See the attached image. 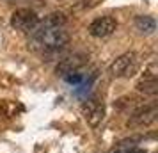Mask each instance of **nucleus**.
<instances>
[{
  "mask_svg": "<svg viewBox=\"0 0 158 153\" xmlns=\"http://www.w3.org/2000/svg\"><path fill=\"white\" fill-rule=\"evenodd\" d=\"M69 41V36L62 27L60 29H34L30 30L29 48L39 55H53L64 50Z\"/></svg>",
  "mask_w": 158,
  "mask_h": 153,
  "instance_id": "1",
  "label": "nucleus"
},
{
  "mask_svg": "<svg viewBox=\"0 0 158 153\" xmlns=\"http://www.w3.org/2000/svg\"><path fill=\"white\" fill-rule=\"evenodd\" d=\"M139 68V55L135 52H126L110 64L108 71L112 77H131Z\"/></svg>",
  "mask_w": 158,
  "mask_h": 153,
  "instance_id": "2",
  "label": "nucleus"
},
{
  "mask_svg": "<svg viewBox=\"0 0 158 153\" xmlns=\"http://www.w3.org/2000/svg\"><path fill=\"white\" fill-rule=\"evenodd\" d=\"M82 114H84L85 121L91 125L93 128L100 126V123L103 121V117H105L103 102H101L100 98H91V100H87V102L82 105Z\"/></svg>",
  "mask_w": 158,
  "mask_h": 153,
  "instance_id": "3",
  "label": "nucleus"
},
{
  "mask_svg": "<svg viewBox=\"0 0 158 153\" xmlns=\"http://www.w3.org/2000/svg\"><path fill=\"white\" fill-rule=\"evenodd\" d=\"M37 22H39V16L32 9H18L11 16V25L16 30H23V32H30L37 25Z\"/></svg>",
  "mask_w": 158,
  "mask_h": 153,
  "instance_id": "4",
  "label": "nucleus"
},
{
  "mask_svg": "<svg viewBox=\"0 0 158 153\" xmlns=\"http://www.w3.org/2000/svg\"><path fill=\"white\" fill-rule=\"evenodd\" d=\"M115 29H117L115 18H112V16H101V18L93 20V23L89 25V34L94 37H107Z\"/></svg>",
  "mask_w": 158,
  "mask_h": 153,
  "instance_id": "5",
  "label": "nucleus"
},
{
  "mask_svg": "<svg viewBox=\"0 0 158 153\" xmlns=\"http://www.w3.org/2000/svg\"><path fill=\"white\" fill-rule=\"evenodd\" d=\"M156 116H158L156 103H151V105H148V107L137 110L135 114L130 117L128 125L130 126H148V125H151L155 119H156Z\"/></svg>",
  "mask_w": 158,
  "mask_h": 153,
  "instance_id": "6",
  "label": "nucleus"
},
{
  "mask_svg": "<svg viewBox=\"0 0 158 153\" xmlns=\"http://www.w3.org/2000/svg\"><path fill=\"white\" fill-rule=\"evenodd\" d=\"M85 62H87V57L84 55V53H75V55H71V57L62 59V61L57 64L55 71H57V75H64L66 77V75H69V73L78 71Z\"/></svg>",
  "mask_w": 158,
  "mask_h": 153,
  "instance_id": "7",
  "label": "nucleus"
},
{
  "mask_svg": "<svg viewBox=\"0 0 158 153\" xmlns=\"http://www.w3.org/2000/svg\"><path fill=\"white\" fill-rule=\"evenodd\" d=\"M156 68L155 64L149 66L148 70V75H144V79L139 84H137V91L139 93H144V95H156L158 93V80H156Z\"/></svg>",
  "mask_w": 158,
  "mask_h": 153,
  "instance_id": "8",
  "label": "nucleus"
},
{
  "mask_svg": "<svg viewBox=\"0 0 158 153\" xmlns=\"http://www.w3.org/2000/svg\"><path fill=\"white\" fill-rule=\"evenodd\" d=\"M66 23V15L60 13V11H55V13H50L48 16H44L43 20L37 22V29H60L64 27Z\"/></svg>",
  "mask_w": 158,
  "mask_h": 153,
  "instance_id": "9",
  "label": "nucleus"
},
{
  "mask_svg": "<svg viewBox=\"0 0 158 153\" xmlns=\"http://www.w3.org/2000/svg\"><path fill=\"white\" fill-rule=\"evenodd\" d=\"M139 141H142L140 135H139V137H131V139H124L119 144H115L112 150H108L107 153H148L146 150L137 148V142H139Z\"/></svg>",
  "mask_w": 158,
  "mask_h": 153,
  "instance_id": "10",
  "label": "nucleus"
},
{
  "mask_svg": "<svg viewBox=\"0 0 158 153\" xmlns=\"http://www.w3.org/2000/svg\"><path fill=\"white\" fill-rule=\"evenodd\" d=\"M135 27L139 32H142V34H153L155 29H156V22H155V18H151V16H146V15H140L135 18Z\"/></svg>",
  "mask_w": 158,
  "mask_h": 153,
  "instance_id": "11",
  "label": "nucleus"
},
{
  "mask_svg": "<svg viewBox=\"0 0 158 153\" xmlns=\"http://www.w3.org/2000/svg\"><path fill=\"white\" fill-rule=\"evenodd\" d=\"M64 79H66V82H69V84H80V82L84 80V77H82L78 71L69 73V75H66Z\"/></svg>",
  "mask_w": 158,
  "mask_h": 153,
  "instance_id": "12",
  "label": "nucleus"
}]
</instances>
